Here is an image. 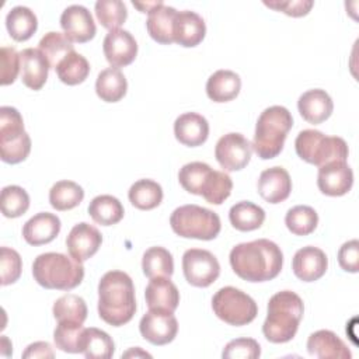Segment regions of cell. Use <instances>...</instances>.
Wrapping results in <instances>:
<instances>
[{
	"label": "cell",
	"mask_w": 359,
	"mask_h": 359,
	"mask_svg": "<svg viewBox=\"0 0 359 359\" xmlns=\"http://www.w3.org/2000/svg\"><path fill=\"white\" fill-rule=\"evenodd\" d=\"M307 352L320 359H351L345 342L330 330H318L307 339Z\"/></svg>",
	"instance_id": "obj_21"
},
{
	"label": "cell",
	"mask_w": 359,
	"mask_h": 359,
	"mask_svg": "<svg viewBox=\"0 0 359 359\" xmlns=\"http://www.w3.org/2000/svg\"><path fill=\"white\" fill-rule=\"evenodd\" d=\"M149 310H164L174 313L180 303V292L167 276L151 278L144 290Z\"/></svg>",
	"instance_id": "obj_19"
},
{
	"label": "cell",
	"mask_w": 359,
	"mask_h": 359,
	"mask_svg": "<svg viewBox=\"0 0 359 359\" xmlns=\"http://www.w3.org/2000/svg\"><path fill=\"white\" fill-rule=\"evenodd\" d=\"M258 194L268 203H280L290 195L292 180L283 167H271L264 170L258 178Z\"/></svg>",
	"instance_id": "obj_18"
},
{
	"label": "cell",
	"mask_w": 359,
	"mask_h": 359,
	"mask_svg": "<svg viewBox=\"0 0 359 359\" xmlns=\"http://www.w3.org/2000/svg\"><path fill=\"white\" fill-rule=\"evenodd\" d=\"M22 271V261L20 254L8 247L0 248V279L1 285H10L18 280Z\"/></svg>",
	"instance_id": "obj_45"
},
{
	"label": "cell",
	"mask_w": 359,
	"mask_h": 359,
	"mask_svg": "<svg viewBox=\"0 0 359 359\" xmlns=\"http://www.w3.org/2000/svg\"><path fill=\"white\" fill-rule=\"evenodd\" d=\"M53 349L50 346V344L43 342V341H38L34 344H29L27 346V349L22 352V358L24 359H36V358H53Z\"/></svg>",
	"instance_id": "obj_50"
},
{
	"label": "cell",
	"mask_w": 359,
	"mask_h": 359,
	"mask_svg": "<svg viewBox=\"0 0 359 359\" xmlns=\"http://www.w3.org/2000/svg\"><path fill=\"white\" fill-rule=\"evenodd\" d=\"M38 49L46 57L50 69H56L57 65L70 52L74 50L72 41L65 34L57 31H50L45 34L38 43Z\"/></svg>",
	"instance_id": "obj_35"
},
{
	"label": "cell",
	"mask_w": 359,
	"mask_h": 359,
	"mask_svg": "<svg viewBox=\"0 0 359 359\" xmlns=\"http://www.w3.org/2000/svg\"><path fill=\"white\" fill-rule=\"evenodd\" d=\"M84 327L80 323H57L53 331V341L56 348L67 353H80L79 342Z\"/></svg>",
	"instance_id": "obj_44"
},
{
	"label": "cell",
	"mask_w": 359,
	"mask_h": 359,
	"mask_svg": "<svg viewBox=\"0 0 359 359\" xmlns=\"http://www.w3.org/2000/svg\"><path fill=\"white\" fill-rule=\"evenodd\" d=\"M213 168L202 161H192L180 168L178 181L181 187L194 195H201L205 181Z\"/></svg>",
	"instance_id": "obj_40"
},
{
	"label": "cell",
	"mask_w": 359,
	"mask_h": 359,
	"mask_svg": "<svg viewBox=\"0 0 359 359\" xmlns=\"http://www.w3.org/2000/svg\"><path fill=\"white\" fill-rule=\"evenodd\" d=\"M21 80L31 90H41L48 80L49 63L39 49L25 48L20 52Z\"/></svg>",
	"instance_id": "obj_24"
},
{
	"label": "cell",
	"mask_w": 359,
	"mask_h": 359,
	"mask_svg": "<svg viewBox=\"0 0 359 359\" xmlns=\"http://www.w3.org/2000/svg\"><path fill=\"white\" fill-rule=\"evenodd\" d=\"M252 146L241 133L223 135L215 147V157L224 171L243 170L251 160Z\"/></svg>",
	"instance_id": "obj_11"
},
{
	"label": "cell",
	"mask_w": 359,
	"mask_h": 359,
	"mask_svg": "<svg viewBox=\"0 0 359 359\" xmlns=\"http://www.w3.org/2000/svg\"><path fill=\"white\" fill-rule=\"evenodd\" d=\"M0 83L1 86H8L15 81L20 70H21V60L20 53L13 46H3L0 50Z\"/></svg>",
	"instance_id": "obj_47"
},
{
	"label": "cell",
	"mask_w": 359,
	"mask_h": 359,
	"mask_svg": "<svg viewBox=\"0 0 359 359\" xmlns=\"http://www.w3.org/2000/svg\"><path fill=\"white\" fill-rule=\"evenodd\" d=\"M1 213L6 217H20L29 208V196L27 191L18 185H7L0 194Z\"/></svg>",
	"instance_id": "obj_41"
},
{
	"label": "cell",
	"mask_w": 359,
	"mask_h": 359,
	"mask_svg": "<svg viewBox=\"0 0 359 359\" xmlns=\"http://www.w3.org/2000/svg\"><path fill=\"white\" fill-rule=\"evenodd\" d=\"M130 356H147V358H150L151 355H150V353H147V352L140 351V348L130 349V351H128L126 353H123V355H122V358H130Z\"/></svg>",
	"instance_id": "obj_51"
},
{
	"label": "cell",
	"mask_w": 359,
	"mask_h": 359,
	"mask_svg": "<svg viewBox=\"0 0 359 359\" xmlns=\"http://www.w3.org/2000/svg\"><path fill=\"white\" fill-rule=\"evenodd\" d=\"M142 269L147 278L167 276L174 272V259L168 250L164 247H150L142 258Z\"/></svg>",
	"instance_id": "obj_36"
},
{
	"label": "cell",
	"mask_w": 359,
	"mask_h": 359,
	"mask_svg": "<svg viewBox=\"0 0 359 359\" xmlns=\"http://www.w3.org/2000/svg\"><path fill=\"white\" fill-rule=\"evenodd\" d=\"M60 231V219L49 212L34 215L22 227V237L31 245H42L53 241Z\"/></svg>",
	"instance_id": "obj_20"
},
{
	"label": "cell",
	"mask_w": 359,
	"mask_h": 359,
	"mask_svg": "<svg viewBox=\"0 0 359 359\" xmlns=\"http://www.w3.org/2000/svg\"><path fill=\"white\" fill-rule=\"evenodd\" d=\"M229 220L234 229L240 231H251L262 226L265 210L250 201H241L230 208Z\"/></svg>",
	"instance_id": "obj_31"
},
{
	"label": "cell",
	"mask_w": 359,
	"mask_h": 359,
	"mask_svg": "<svg viewBox=\"0 0 359 359\" xmlns=\"http://www.w3.org/2000/svg\"><path fill=\"white\" fill-rule=\"evenodd\" d=\"M136 311L135 286L123 271H109L98 282V316L109 325L129 323Z\"/></svg>",
	"instance_id": "obj_2"
},
{
	"label": "cell",
	"mask_w": 359,
	"mask_h": 359,
	"mask_svg": "<svg viewBox=\"0 0 359 359\" xmlns=\"http://www.w3.org/2000/svg\"><path fill=\"white\" fill-rule=\"evenodd\" d=\"M84 198L83 188L74 181L62 180L52 185L49 191V203L56 210H69L80 205Z\"/></svg>",
	"instance_id": "obj_34"
},
{
	"label": "cell",
	"mask_w": 359,
	"mask_h": 359,
	"mask_svg": "<svg viewBox=\"0 0 359 359\" xmlns=\"http://www.w3.org/2000/svg\"><path fill=\"white\" fill-rule=\"evenodd\" d=\"M142 337L153 345H165L174 341L178 332V321L172 313L149 310L139 323Z\"/></svg>",
	"instance_id": "obj_12"
},
{
	"label": "cell",
	"mask_w": 359,
	"mask_h": 359,
	"mask_svg": "<svg viewBox=\"0 0 359 359\" xmlns=\"http://www.w3.org/2000/svg\"><path fill=\"white\" fill-rule=\"evenodd\" d=\"M182 271L188 283L196 287H208L219 278L220 265L210 251L189 248L182 255Z\"/></svg>",
	"instance_id": "obj_10"
},
{
	"label": "cell",
	"mask_w": 359,
	"mask_h": 359,
	"mask_svg": "<svg viewBox=\"0 0 359 359\" xmlns=\"http://www.w3.org/2000/svg\"><path fill=\"white\" fill-rule=\"evenodd\" d=\"M171 229L184 238L213 240L220 233V217L210 209L198 205L177 208L170 217Z\"/></svg>",
	"instance_id": "obj_7"
},
{
	"label": "cell",
	"mask_w": 359,
	"mask_h": 359,
	"mask_svg": "<svg viewBox=\"0 0 359 359\" xmlns=\"http://www.w3.org/2000/svg\"><path fill=\"white\" fill-rule=\"evenodd\" d=\"M206 34L203 18L191 10L178 11L174 22V42L181 46L192 48L202 42Z\"/></svg>",
	"instance_id": "obj_26"
},
{
	"label": "cell",
	"mask_w": 359,
	"mask_h": 359,
	"mask_svg": "<svg viewBox=\"0 0 359 359\" xmlns=\"http://www.w3.org/2000/svg\"><path fill=\"white\" fill-rule=\"evenodd\" d=\"M318 223L317 212L307 205H297L287 210L285 224L294 236H307L313 233Z\"/></svg>",
	"instance_id": "obj_39"
},
{
	"label": "cell",
	"mask_w": 359,
	"mask_h": 359,
	"mask_svg": "<svg viewBox=\"0 0 359 359\" xmlns=\"http://www.w3.org/2000/svg\"><path fill=\"white\" fill-rule=\"evenodd\" d=\"M94 8L100 24L109 31L119 29L128 17L126 6L121 0H98Z\"/></svg>",
	"instance_id": "obj_43"
},
{
	"label": "cell",
	"mask_w": 359,
	"mask_h": 359,
	"mask_svg": "<svg viewBox=\"0 0 359 359\" xmlns=\"http://www.w3.org/2000/svg\"><path fill=\"white\" fill-rule=\"evenodd\" d=\"M265 6L269 8L282 11L290 17H302L309 14L310 8L313 7L311 0H275V1H264Z\"/></svg>",
	"instance_id": "obj_49"
},
{
	"label": "cell",
	"mask_w": 359,
	"mask_h": 359,
	"mask_svg": "<svg viewBox=\"0 0 359 359\" xmlns=\"http://www.w3.org/2000/svg\"><path fill=\"white\" fill-rule=\"evenodd\" d=\"M55 70L62 83L67 86H76L87 79L90 73V65L83 55L73 50L57 65Z\"/></svg>",
	"instance_id": "obj_37"
},
{
	"label": "cell",
	"mask_w": 359,
	"mask_h": 359,
	"mask_svg": "<svg viewBox=\"0 0 359 359\" xmlns=\"http://www.w3.org/2000/svg\"><path fill=\"white\" fill-rule=\"evenodd\" d=\"M102 236L97 227L81 222L73 226L66 238V247L76 261L84 262L91 258L101 247Z\"/></svg>",
	"instance_id": "obj_16"
},
{
	"label": "cell",
	"mask_w": 359,
	"mask_h": 359,
	"mask_svg": "<svg viewBox=\"0 0 359 359\" xmlns=\"http://www.w3.org/2000/svg\"><path fill=\"white\" fill-rule=\"evenodd\" d=\"M60 27L72 42L84 43L94 38L97 28L91 13L81 4L66 7L60 15Z\"/></svg>",
	"instance_id": "obj_13"
},
{
	"label": "cell",
	"mask_w": 359,
	"mask_h": 359,
	"mask_svg": "<svg viewBox=\"0 0 359 359\" xmlns=\"http://www.w3.org/2000/svg\"><path fill=\"white\" fill-rule=\"evenodd\" d=\"M6 27L10 36L14 41L21 42L29 39L35 34L38 20L31 8L25 6H15L6 15Z\"/></svg>",
	"instance_id": "obj_30"
},
{
	"label": "cell",
	"mask_w": 359,
	"mask_h": 359,
	"mask_svg": "<svg viewBox=\"0 0 359 359\" xmlns=\"http://www.w3.org/2000/svg\"><path fill=\"white\" fill-rule=\"evenodd\" d=\"M339 266L346 271L356 273L359 271V241L351 240L341 245L338 251Z\"/></svg>",
	"instance_id": "obj_48"
},
{
	"label": "cell",
	"mask_w": 359,
	"mask_h": 359,
	"mask_svg": "<svg viewBox=\"0 0 359 359\" xmlns=\"http://www.w3.org/2000/svg\"><path fill=\"white\" fill-rule=\"evenodd\" d=\"M52 313L57 323L67 321L83 324L87 318V304L80 296L69 293L53 303Z\"/></svg>",
	"instance_id": "obj_38"
},
{
	"label": "cell",
	"mask_w": 359,
	"mask_h": 359,
	"mask_svg": "<svg viewBox=\"0 0 359 359\" xmlns=\"http://www.w3.org/2000/svg\"><path fill=\"white\" fill-rule=\"evenodd\" d=\"M80 353L88 359H109L114 355L115 345L112 338L95 327L84 328L79 342Z\"/></svg>",
	"instance_id": "obj_28"
},
{
	"label": "cell",
	"mask_w": 359,
	"mask_h": 359,
	"mask_svg": "<svg viewBox=\"0 0 359 359\" xmlns=\"http://www.w3.org/2000/svg\"><path fill=\"white\" fill-rule=\"evenodd\" d=\"M294 149L302 160L317 167L331 161H346L349 154L348 144L342 137L325 136L316 129L302 130L294 140Z\"/></svg>",
	"instance_id": "obj_6"
},
{
	"label": "cell",
	"mask_w": 359,
	"mask_h": 359,
	"mask_svg": "<svg viewBox=\"0 0 359 359\" xmlns=\"http://www.w3.org/2000/svg\"><path fill=\"white\" fill-rule=\"evenodd\" d=\"M32 275L45 289L72 290L84 278V266L73 257L60 252L39 254L32 264Z\"/></svg>",
	"instance_id": "obj_5"
},
{
	"label": "cell",
	"mask_w": 359,
	"mask_h": 359,
	"mask_svg": "<svg viewBox=\"0 0 359 359\" xmlns=\"http://www.w3.org/2000/svg\"><path fill=\"white\" fill-rule=\"evenodd\" d=\"M297 109L304 121L318 125L331 116L334 104L325 90L313 88L299 97Z\"/></svg>",
	"instance_id": "obj_22"
},
{
	"label": "cell",
	"mask_w": 359,
	"mask_h": 359,
	"mask_svg": "<svg viewBox=\"0 0 359 359\" xmlns=\"http://www.w3.org/2000/svg\"><path fill=\"white\" fill-rule=\"evenodd\" d=\"M128 90L125 74L116 67H108L98 73L95 81V93L105 102H118Z\"/></svg>",
	"instance_id": "obj_29"
},
{
	"label": "cell",
	"mask_w": 359,
	"mask_h": 359,
	"mask_svg": "<svg viewBox=\"0 0 359 359\" xmlns=\"http://www.w3.org/2000/svg\"><path fill=\"white\" fill-rule=\"evenodd\" d=\"M174 135L180 143L196 147L206 142L209 136V123L201 114L185 112L175 119Z\"/></svg>",
	"instance_id": "obj_25"
},
{
	"label": "cell",
	"mask_w": 359,
	"mask_h": 359,
	"mask_svg": "<svg viewBox=\"0 0 359 359\" xmlns=\"http://www.w3.org/2000/svg\"><path fill=\"white\" fill-rule=\"evenodd\" d=\"M259 355L261 346L252 338H236L230 341L222 352L224 359H255L259 358Z\"/></svg>",
	"instance_id": "obj_46"
},
{
	"label": "cell",
	"mask_w": 359,
	"mask_h": 359,
	"mask_svg": "<svg viewBox=\"0 0 359 359\" xmlns=\"http://www.w3.org/2000/svg\"><path fill=\"white\" fill-rule=\"evenodd\" d=\"M353 184L352 168L346 161H331L318 167L317 187L328 196H342L348 194Z\"/></svg>",
	"instance_id": "obj_14"
},
{
	"label": "cell",
	"mask_w": 359,
	"mask_h": 359,
	"mask_svg": "<svg viewBox=\"0 0 359 359\" xmlns=\"http://www.w3.org/2000/svg\"><path fill=\"white\" fill-rule=\"evenodd\" d=\"M212 309L222 321L236 327L250 324L258 314L255 300L233 286H224L215 293Z\"/></svg>",
	"instance_id": "obj_9"
},
{
	"label": "cell",
	"mask_w": 359,
	"mask_h": 359,
	"mask_svg": "<svg viewBox=\"0 0 359 359\" xmlns=\"http://www.w3.org/2000/svg\"><path fill=\"white\" fill-rule=\"evenodd\" d=\"M102 50L108 63L114 67L130 65L137 55V42L126 29L109 31L102 42Z\"/></svg>",
	"instance_id": "obj_15"
},
{
	"label": "cell",
	"mask_w": 359,
	"mask_h": 359,
	"mask_svg": "<svg viewBox=\"0 0 359 359\" xmlns=\"http://www.w3.org/2000/svg\"><path fill=\"white\" fill-rule=\"evenodd\" d=\"M293 126V118L287 108L272 105L261 112L255 125L252 150L262 160L276 157L285 144L287 132Z\"/></svg>",
	"instance_id": "obj_4"
},
{
	"label": "cell",
	"mask_w": 359,
	"mask_h": 359,
	"mask_svg": "<svg viewBox=\"0 0 359 359\" xmlns=\"http://www.w3.org/2000/svg\"><path fill=\"white\" fill-rule=\"evenodd\" d=\"M128 198L130 203L140 210H151L163 201L161 185L153 180H139L129 188Z\"/></svg>",
	"instance_id": "obj_33"
},
{
	"label": "cell",
	"mask_w": 359,
	"mask_h": 359,
	"mask_svg": "<svg viewBox=\"0 0 359 359\" xmlns=\"http://www.w3.org/2000/svg\"><path fill=\"white\" fill-rule=\"evenodd\" d=\"M233 189V181L229 174L224 171H216L212 170L210 175L208 177L201 196L205 198L206 202L212 205H220L223 203L231 194Z\"/></svg>",
	"instance_id": "obj_42"
},
{
	"label": "cell",
	"mask_w": 359,
	"mask_h": 359,
	"mask_svg": "<svg viewBox=\"0 0 359 359\" xmlns=\"http://www.w3.org/2000/svg\"><path fill=\"white\" fill-rule=\"evenodd\" d=\"M229 259L234 273L247 282L271 280L279 275L283 265L280 248L266 238L237 244L231 248Z\"/></svg>",
	"instance_id": "obj_1"
},
{
	"label": "cell",
	"mask_w": 359,
	"mask_h": 359,
	"mask_svg": "<svg viewBox=\"0 0 359 359\" xmlns=\"http://www.w3.org/2000/svg\"><path fill=\"white\" fill-rule=\"evenodd\" d=\"M31 151V137L24 129L21 114L14 107L0 108V156L4 163L24 161Z\"/></svg>",
	"instance_id": "obj_8"
},
{
	"label": "cell",
	"mask_w": 359,
	"mask_h": 359,
	"mask_svg": "<svg viewBox=\"0 0 359 359\" xmlns=\"http://www.w3.org/2000/svg\"><path fill=\"white\" fill-rule=\"evenodd\" d=\"M328 268V258L325 252L317 247L307 245L296 251L292 269L294 275L303 282L318 280Z\"/></svg>",
	"instance_id": "obj_17"
},
{
	"label": "cell",
	"mask_w": 359,
	"mask_h": 359,
	"mask_svg": "<svg viewBox=\"0 0 359 359\" xmlns=\"http://www.w3.org/2000/svg\"><path fill=\"white\" fill-rule=\"evenodd\" d=\"M303 300L292 290L275 293L268 303V314L262 324L264 337L273 344L289 342L297 332L303 318Z\"/></svg>",
	"instance_id": "obj_3"
},
{
	"label": "cell",
	"mask_w": 359,
	"mask_h": 359,
	"mask_svg": "<svg viewBox=\"0 0 359 359\" xmlns=\"http://www.w3.org/2000/svg\"><path fill=\"white\" fill-rule=\"evenodd\" d=\"M241 88V79L231 70L215 72L206 83V94L215 102H227L234 100Z\"/></svg>",
	"instance_id": "obj_27"
},
{
	"label": "cell",
	"mask_w": 359,
	"mask_h": 359,
	"mask_svg": "<svg viewBox=\"0 0 359 359\" xmlns=\"http://www.w3.org/2000/svg\"><path fill=\"white\" fill-rule=\"evenodd\" d=\"M178 11L174 7L165 6L163 1H158L147 13L146 28L149 35L158 43L170 45L174 42V22Z\"/></svg>",
	"instance_id": "obj_23"
},
{
	"label": "cell",
	"mask_w": 359,
	"mask_h": 359,
	"mask_svg": "<svg viewBox=\"0 0 359 359\" xmlns=\"http://www.w3.org/2000/svg\"><path fill=\"white\" fill-rule=\"evenodd\" d=\"M123 206L112 195H98L88 205V215L101 226H112L122 220Z\"/></svg>",
	"instance_id": "obj_32"
}]
</instances>
